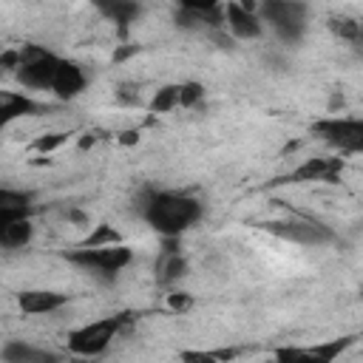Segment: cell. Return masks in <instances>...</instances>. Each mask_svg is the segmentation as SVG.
<instances>
[{"instance_id": "28", "label": "cell", "mask_w": 363, "mask_h": 363, "mask_svg": "<svg viewBox=\"0 0 363 363\" xmlns=\"http://www.w3.org/2000/svg\"><path fill=\"white\" fill-rule=\"evenodd\" d=\"M20 218H31V216H20V213H6V210H0V233H3L6 227H11L14 221H20Z\"/></svg>"}, {"instance_id": "18", "label": "cell", "mask_w": 363, "mask_h": 363, "mask_svg": "<svg viewBox=\"0 0 363 363\" xmlns=\"http://www.w3.org/2000/svg\"><path fill=\"white\" fill-rule=\"evenodd\" d=\"M96 11L105 14L111 23H116L122 31H128V26L136 23V17L142 14V6L130 0H113V3H96Z\"/></svg>"}, {"instance_id": "20", "label": "cell", "mask_w": 363, "mask_h": 363, "mask_svg": "<svg viewBox=\"0 0 363 363\" xmlns=\"http://www.w3.org/2000/svg\"><path fill=\"white\" fill-rule=\"evenodd\" d=\"M173 108H179V82L162 85L159 91H153V96L147 102V111L150 113H170Z\"/></svg>"}, {"instance_id": "2", "label": "cell", "mask_w": 363, "mask_h": 363, "mask_svg": "<svg viewBox=\"0 0 363 363\" xmlns=\"http://www.w3.org/2000/svg\"><path fill=\"white\" fill-rule=\"evenodd\" d=\"M62 258L68 264H74L77 269H82L105 284H113L119 278V272L133 261V250L125 241L113 244V247H74V250H65Z\"/></svg>"}, {"instance_id": "27", "label": "cell", "mask_w": 363, "mask_h": 363, "mask_svg": "<svg viewBox=\"0 0 363 363\" xmlns=\"http://www.w3.org/2000/svg\"><path fill=\"white\" fill-rule=\"evenodd\" d=\"M119 102L136 105V102H139V91H136L133 85H122V88H119Z\"/></svg>"}, {"instance_id": "24", "label": "cell", "mask_w": 363, "mask_h": 363, "mask_svg": "<svg viewBox=\"0 0 363 363\" xmlns=\"http://www.w3.org/2000/svg\"><path fill=\"white\" fill-rule=\"evenodd\" d=\"M204 99V85L196 79L179 82V108H199Z\"/></svg>"}, {"instance_id": "10", "label": "cell", "mask_w": 363, "mask_h": 363, "mask_svg": "<svg viewBox=\"0 0 363 363\" xmlns=\"http://www.w3.org/2000/svg\"><path fill=\"white\" fill-rule=\"evenodd\" d=\"M343 156H312L306 162H301L295 170H289L286 176H278L275 184H306V182H323V184H337L343 176Z\"/></svg>"}, {"instance_id": "30", "label": "cell", "mask_w": 363, "mask_h": 363, "mask_svg": "<svg viewBox=\"0 0 363 363\" xmlns=\"http://www.w3.org/2000/svg\"><path fill=\"white\" fill-rule=\"evenodd\" d=\"M71 363H85V360H82V357H77V360H71Z\"/></svg>"}, {"instance_id": "21", "label": "cell", "mask_w": 363, "mask_h": 363, "mask_svg": "<svg viewBox=\"0 0 363 363\" xmlns=\"http://www.w3.org/2000/svg\"><path fill=\"white\" fill-rule=\"evenodd\" d=\"M238 354V349H184L182 352V363H230Z\"/></svg>"}, {"instance_id": "14", "label": "cell", "mask_w": 363, "mask_h": 363, "mask_svg": "<svg viewBox=\"0 0 363 363\" xmlns=\"http://www.w3.org/2000/svg\"><path fill=\"white\" fill-rule=\"evenodd\" d=\"M85 85H88L85 71L77 62H71V60L62 57V62L57 68V77H54V85H51V94L57 99H62V102H71V99H77L85 91Z\"/></svg>"}, {"instance_id": "23", "label": "cell", "mask_w": 363, "mask_h": 363, "mask_svg": "<svg viewBox=\"0 0 363 363\" xmlns=\"http://www.w3.org/2000/svg\"><path fill=\"white\" fill-rule=\"evenodd\" d=\"M329 28L337 34V37H343V40H349V43H360V23L354 20V17H346V14H340V17H329Z\"/></svg>"}, {"instance_id": "16", "label": "cell", "mask_w": 363, "mask_h": 363, "mask_svg": "<svg viewBox=\"0 0 363 363\" xmlns=\"http://www.w3.org/2000/svg\"><path fill=\"white\" fill-rule=\"evenodd\" d=\"M184 272H187V258L179 252V238H164V250L156 261V281L162 286H170Z\"/></svg>"}, {"instance_id": "11", "label": "cell", "mask_w": 363, "mask_h": 363, "mask_svg": "<svg viewBox=\"0 0 363 363\" xmlns=\"http://www.w3.org/2000/svg\"><path fill=\"white\" fill-rule=\"evenodd\" d=\"M258 6L252 3H224V28L235 40H258L264 34V23L258 20Z\"/></svg>"}, {"instance_id": "22", "label": "cell", "mask_w": 363, "mask_h": 363, "mask_svg": "<svg viewBox=\"0 0 363 363\" xmlns=\"http://www.w3.org/2000/svg\"><path fill=\"white\" fill-rule=\"evenodd\" d=\"M113 244H122L119 230H113L111 224H96L77 247H113Z\"/></svg>"}, {"instance_id": "19", "label": "cell", "mask_w": 363, "mask_h": 363, "mask_svg": "<svg viewBox=\"0 0 363 363\" xmlns=\"http://www.w3.org/2000/svg\"><path fill=\"white\" fill-rule=\"evenodd\" d=\"M34 238V221L31 218H20L14 221L11 227H6L0 233V250H20V247H28Z\"/></svg>"}, {"instance_id": "13", "label": "cell", "mask_w": 363, "mask_h": 363, "mask_svg": "<svg viewBox=\"0 0 363 363\" xmlns=\"http://www.w3.org/2000/svg\"><path fill=\"white\" fill-rule=\"evenodd\" d=\"M40 111H45V105L37 102V99H31L28 94L0 88V130L9 128L11 122H17V119H23V116H34V113H40Z\"/></svg>"}, {"instance_id": "25", "label": "cell", "mask_w": 363, "mask_h": 363, "mask_svg": "<svg viewBox=\"0 0 363 363\" xmlns=\"http://www.w3.org/2000/svg\"><path fill=\"white\" fill-rule=\"evenodd\" d=\"M68 142V133H45V136H40V139H34V150L37 153H51V150H57L60 145H65Z\"/></svg>"}, {"instance_id": "29", "label": "cell", "mask_w": 363, "mask_h": 363, "mask_svg": "<svg viewBox=\"0 0 363 363\" xmlns=\"http://www.w3.org/2000/svg\"><path fill=\"white\" fill-rule=\"evenodd\" d=\"M68 218H71V221H79V224H85V221H88V218H85L79 210H68Z\"/></svg>"}, {"instance_id": "4", "label": "cell", "mask_w": 363, "mask_h": 363, "mask_svg": "<svg viewBox=\"0 0 363 363\" xmlns=\"http://www.w3.org/2000/svg\"><path fill=\"white\" fill-rule=\"evenodd\" d=\"M258 20L267 23L275 37L286 45H298L306 34V17H309V6L298 3V0H267L258 9Z\"/></svg>"}, {"instance_id": "9", "label": "cell", "mask_w": 363, "mask_h": 363, "mask_svg": "<svg viewBox=\"0 0 363 363\" xmlns=\"http://www.w3.org/2000/svg\"><path fill=\"white\" fill-rule=\"evenodd\" d=\"M173 23L184 31L216 34L224 28V6L213 0H182L173 11Z\"/></svg>"}, {"instance_id": "17", "label": "cell", "mask_w": 363, "mask_h": 363, "mask_svg": "<svg viewBox=\"0 0 363 363\" xmlns=\"http://www.w3.org/2000/svg\"><path fill=\"white\" fill-rule=\"evenodd\" d=\"M34 190H20V187H6L0 184V210L6 213H20V216H34Z\"/></svg>"}, {"instance_id": "26", "label": "cell", "mask_w": 363, "mask_h": 363, "mask_svg": "<svg viewBox=\"0 0 363 363\" xmlns=\"http://www.w3.org/2000/svg\"><path fill=\"white\" fill-rule=\"evenodd\" d=\"M193 303H196V298H193L190 292H179V289H173V292L167 295V309H170V312H190Z\"/></svg>"}, {"instance_id": "12", "label": "cell", "mask_w": 363, "mask_h": 363, "mask_svg": "<svg viewBox=\"0 0 363 363\" xmlns=\"http://www.w3.org/2000/svg\"><path fill=\"white\" fill-rule=\"evenodd\" d=\"M71 301V295L57 292V289H23L17 292V306L23 315H48L62 309Z\"/></svg>"}, {"instance_id": "7", "label": "cell", "mask_w": 363, "mask_h": 363, "mask_svg": "<svg viewBox=\"0 0 363 363\" xmlns=\"http://www.w3.org/2000/svg\"><path fill=\"white\" fill-rule=\"evenodd\" d=\"M62 57L45 45H20V68L14 71L17 82L34 91H51Z\"/></svg>"}, {"instance_id": "5", "label": "cell", "mask_w": 363, "mask_h": 363, "mask_svg": "<svg viewBox=\"0 0 363 363\" xmlns=\"http://www.w3.org/2000/svg\"><path fill=\"white\" fill-rule=\"evenodd\" d=\"M309 133L335 147L340 156L363 153V119L360 116H320L309 125Z\"/></svg>"}, {"instance_id": "1", "label": "cell", "mask_w": 363, "mask_h": 363, "mask_svg": "<svg viewBox=\"0 0 363 363\" xmlns=\"http://www.w3.org/2000/svg\"><path fill=\"white\" fill-rule=\"evenodd\" d=\"M136 210L142 221L162 238H182V233L196 227L204 216V204L196 196L182 190H156V187H145L139 193Z\"/></svg>"}, {"instance_id": "6", "label": "cell", "mask_w": 363, "mask_h": 363, "mask_svg": "<svg viewBox=\"0 0 363 363\" xmlns=\"http://www.w3.org/2000/svg\"><path fill=\"white\" fill-rule=\"evenodd\" d=\"M261 230L284 238V241H292V244H301V247H323V244H332L335 241V230L326 227L323 221L318 218H309L303 213H292L286 218H272V221H264Z\"/></svg>"}, {"instance_id": "8", "label": "cell", "mask_w": 363, "mask_h": 363, "mask_svg": "<svg viewBox=\"0 0 363 363\" xmlns=\"http://www.w3.org/2000/svg\"><path fill=\"white\" fill-rule=\"evenodd\" d=\"M354 343H357V335H340V337L320 340V343H312V346L286 343V346H278L272 352V360L275 363H335Z\"/></svg>"}, {"instance_id": "3", "label": "cell", "mask_w": 363, "mask_h": 363, "mask_svg": "<svg viewBox=\"0 0 363 363\" xmlns=\"http://www.w3.org/2000/svg\"><path fill=\"white\" fill-rule=\"evenodd\" d=\"M128 320H130V315L119 312V315H108V318H99V320H91V323H82V326H77V329L68 332L65 349L74 357H82V360L99 357L113 343V337L125 329Z\"/></svg>"}, {"instance_id": "15", "label": "cell", "mask_w": 363, "mask_h": 363, "mask_svg": "<svg viewBox=\"0 0 363 363\" xmlns=\"http://www.w3.org/2000/svg\"><path fill=\"white\" fill-rule=\"evenodd\" d=\"M0 363H62V357L26 340H6L0 349Z\"/></svg>"}]
</instances>
